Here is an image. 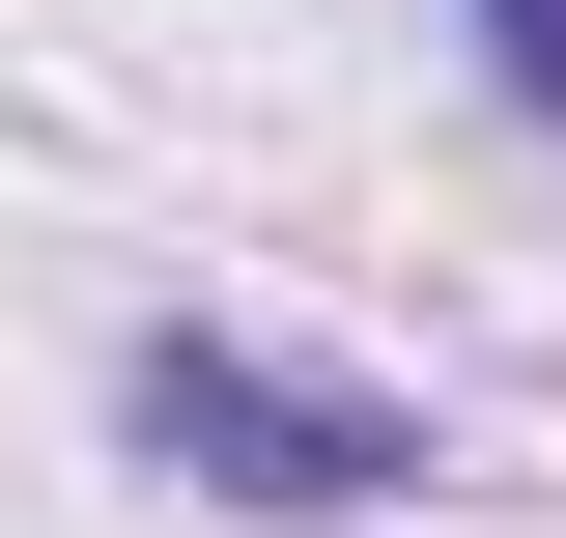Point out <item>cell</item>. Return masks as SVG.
<instances>
[{"instance_id":"obj_2","label":"cell","mask_w":566,"mask_h":538,"mask_svg":"<svg viewBox=\"0 0 566 538\" xmlns=\"http://www.w3.org/2000/svg\"><path fill=\"white\" fill-rule=\"evenodd\" d=\"M482 85H510V114H566V0H482Z\"/></svg>"},{"instance_id":"obj_1","label":"cell","mask_w":566,"mask_h":538,"mask_svg":"<svg viewBox=\"0 0 566 538\" xmlns=\"http://www.w3.org/2000/svg\"><path fill=\"white\" fill-rule=\"evenodd\" d=\"M114 425H142L170 482H227V510H424V425L368 397V369H283V340H227V312L114 340Z\"/></svg>"}]
</instances>
